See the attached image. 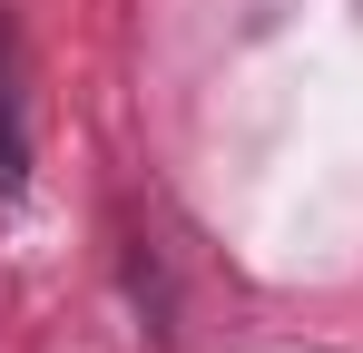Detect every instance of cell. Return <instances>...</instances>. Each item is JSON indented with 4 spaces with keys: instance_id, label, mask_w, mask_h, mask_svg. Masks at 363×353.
<instances>
[{
    "instance_id": "1",
    "label": "cell",
    "mask_w": 363,
    "mask_h": 353,
    "mask_svg": "<svg viewBox=\"0 0 363 353\" xmlns=\"http://www.w3.org/2000/svg\"><path fill=\"white\" fill-rule=\"evenodd\" d=\"M30 186V69H20V20H0V196Z\"/></svg>"
}]
</instances>
